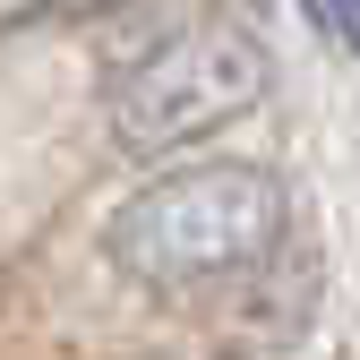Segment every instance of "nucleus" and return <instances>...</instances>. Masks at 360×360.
<instances>
[{"mask_svg": "<svg viewBox=\"0 0 360 360\" xmlns=\"http://www.w3.org/2000/svg\"><path fill=\"white\" fill-rule=\"evenodd\" d=\"M283 240V180L266 163H189L163 172L103 223V249L146 292H206L266 266Z\"/></svg>", "mask_w": 360, "mask_h": 360, "instance_id": "nucleus-1", "label": "nucleus"}, {"mask_svg": "<svg viewBox=\"0 0 360 360\" xmlns=\"http://www.w3.org/2000/svg\"><path fill=\"white\" fill-rule=\"evenodd\" d=\"M266 77H275L266 34L240 26V18H214L198 34H172L163 52H146L112 86V146L138 155V163L180 155L189 138H214L223 120H240L266 95Z\"/></svg>", "mask_w": 360, "mask_h": 360, "instance_id": "nucleus-2", "label": "nucleus"}, {"mask_svg": "<svg viewBox=\"0 0 360 360\" xmlns=\"http://www.w3.org/2000/svg\"><path fill=\"white\" fill-rule=\"evenodd\" d=\"M318 18L335 26V43H343L352 60H360V0H318Z\"/></svg>", "mask_w": 360, "mask_h": 360, "instance_id": "nucleus-3", "label": "nucleus"}, {"mask_svg": "<svg viewBox=\"0 0 360 360\" xmlns=\"http://www.w3.org/2000/svg\"><path fill=\"white\" fill-rule=\"evenodd\" d=\"M0 9H26V0H0Z\"/></svg>", "mask_w": 360, "mask_h": 360, "instance_id": "nucleus-4", "label": "nucleus"}]
</instances>
